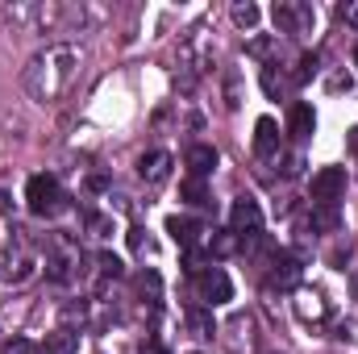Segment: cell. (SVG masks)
<instances>
[{
	"mask_svg": "<svg viewBox=\"0 0 358 354\" xmlns=\"http://www.w3.org/2000/svg\"><path fill=\"white\" fill-rule=\"evenodd\" d=\"M142 354H167V351H163L159 342H146V346H142Z\"/></svg>",
	"mask_w": 358,
	"mask_h": 354,
	"instance_id": "cell-29",
	"label": "cell"
},
{
	"mask_svg": "<svg viewBox=\"0 0 358 354\" xmlns=\"http://www.w3.org/2000/svg\"><path fill=\"white\" fill-rule=\"evenodd\" d=\"M350 88H355V76H350V71H342V76L329 80V92H350Z\"/></svg>",
	"mask_w": 358,
	"mask_h": 354,
	"instance_id": "cell-26",
	"label": "cell"
},
{
	"mask_svg": "<svg viewBox=\"0 0 358 354\" xmlns=\"http://www.w3.org/2000/svg\"><path fill=\"white\" fill-rule=\"evenodd\" d=\"M167 234L176 238L183 250H192V246H196V242H200L208 229H204L200 221H192V217H171V221H167Z\"/></svg>",
	"mask_w": 358,
	"mask_h": 354,
	"instance_id": "cell-12",
	"label": "cell"
},
{
	"mask_svg": "<svg viewBox=\"0 0 358 354\" xmlns=\"http://www.w3.org/2000/svg\"><path fill=\"white\" fill-rule=\"evenodd\" d=\"M183 163H187L192 179H204L208 171H213V167H217V150H213V146H192Z\"/></svg>",
	"mask_w": 358,
	"mask_h": 354,
	"instance_id": "cell-14",
	"label": "cell"
},
{
	"mask_svg": "<svg viewBox=\"0 0 358 354\" xmlns=\"http://www.w3.org/2000/svg\"><path fill=\"white\" fill-rule=\"evenodd\" d=\"M296 283H300V263L292 255H275L267 271V288H296Z\"/></svg>",
	"mask_w": 358,
	"mask_h": 354,
	"instance_id": "cell-10",
	"label": "cell"
},
{
	"mask_svg": "<svg viewBox=\"0 0 358 354\" xmlns=\"http://www.w3.org/2000/svg\"><path fill=\"white\" fill-rule=\"evenodd\" d=\"M296 317L300 321H325L329 317V304H325V296L317 292V288H296Z\"/></svg>",
	"mask_w": 358,
	"mask_h": 354,
	"instance_id": "cell-8",
	"label": "cell"
},
{
	"mask_svg": "<svg viewBox=\"0 0 358 354\" xmlns=\"http://www.w3.org/2000/svg\"><path fill=\"white\" fill-rule=\"evenodd\" d=\"M179 196L192 204V208H200V204H208V187H204V179H183V187H179Z\"/></svg>",
	"mask_w": 358,
	"mask_h": 354,
	"instance_id": "cell-18",
	"label": "cell"
},
{
	"mask_svg": "<svg viewBox=\"0 0 358 354\" xmlns=\"http://www.w3.org/2000/svg\"><path fill=\"white\" fill-rule=\"evenodd\" d=\"M138 296H146L150 304H159V296H163V279H159L155 271H142V275H138Z\"/></svg>",
	"mask_w": 358,
	"mask_h": 354,
	"instance_id": "cell-19",
	"label": "cell"
},
{
	"mask_svg": "<svg viewBox=\"0 0 358 354\" xmlns=\"http://www.w3.org/2000/svg\"><path fill=\"white\" fill-rule=\"evenodd\" d=\"M255 155L259 159H275L279 155V125L271 117H259V125H255Z\"/></svg>",
	"mask_w": 358,
	"mask_h": 354,
	"instance_id": "cell-11",
	"label": "cell"
},
{
	"mask_svg": "<svg viewBox=\"0 0 358 354\" xmlns=\"http://www.w3.org/2000/svg\"><path fill=\"white\" fill-rule=\"evenodd\" d=\"M346 142H350V150H355V155H358V125H355V129H350V138H346Z\"/></svg>",
	"mask_w": 358,
	"mask_h": 354,
	"instance_id": "cell-30",
	"label": "cell"
},
{
	"mask_svg": "<svg viewBox=\"0 0 358 354\" xmlns=\"http://www.w3.org/2000/svg\"><path fill=\"white\" fill-rule=\"evenodd\" d=\"M196 296H200V304L221 309V304L234 300V283H229V275H225L221 267H204V271L196 275Z\"/></svg>",
	"mask_w": 358,
	"mask_h": 354,
	"instance_id": "cell-4",
	"label": "cell"
},
{
	"mask_svg": "<svg viewBox=\"0 0 358 354\" xmlns=\"http://www.w3.org/2000/svg\"><path fill=\"white\" fill-rule=\"evenodd\" d=\"M338 221H342V217H338L334 204H317V208H313V229H325V234H329V229H338Z\"/></svg>",
	"mask_w": 358,
	"mask_h": 354,
	"instance_id": "cell-20",
	"label": "cell"
},
{
	"mask_svg": "<svg viewBox=\"0 0 358 354\" xmlns=\"http://www.w3.org/2000/svg\"><path fill=\"white\" fill-rule=\"evenodd\" d=\"M313 76H317V55H300V63H296L292 80H296V84H308Z\"/></svg>",
	"mask_w": 358,
	"mask_h": 354,
	"instance_id": "cell-22",
	"label": "cell"
},
{
	"mask_svg": "<svg viewBox=\"0 0 358 354\" xmlns=\"http://www.w3.org/2000/svg\"><path fill=\"white\" fill-rule=\"evenodd\" d=\"M88 229L96 234V238H108V229H113V225H108L104 217H88Z\"/></svg>",
	"mask_w": 358,
	"mask_h": 354,
	"instance_id": "cell-28",
	"label": "cell"
},
{
	"mask_svg": "<svg viewBox=\"0 0 358 354\" xmlns=\"http://www.w3.org/2000/svg\"><path fill=\"white\" fill-rule=\"evenodd\" d=\"M4 354H42L29 338H13V342H4Z\"/></svg>",
	"mask_w": 358,
	"mask_h": 354,
	"instance_id": "cell-25",
	"label": "cell"
},
{
	"mask_svg": "<svg viewBox=\"0 0 358 354\" xmlns=\"http://www.w3.org/2000/svg\"><path fill=\"white\" fill-rule=\"evenodd\" d=\"M263 92H267L271 100H279V96H283V76L275 71V63H271V67H263Z\"/></svg>",
	"mask_w": 358,
	"mask_h": 354,
	"instance_id": "cell-21",
	"label": "cell"
},
{
	"mask_svg": "<svg viewBox=\"0 0 358 354\" xmlns=\"http://www.w3.org/2000/svg\"><path fill=\"white\" fill-rule=\"evenodd\" d=\"M229 17H234V25H238V29H255L263 13H259V4H250V0H238V4L229 8Z\"/></svg>",
	"mask_w": 358,
	"mask_h": 354,
	"instance_id": "cell-17",
	"label": "cell"
},
{
	"mask_svg": "<svg viewBox=\"0 0 358 354\" xmlns=\"http://www.w3.org/2000/svg\"><path fill=\"white\" fill-rule=\"evenodd\" d=\"M271 17H275L279 34H304L313 25V8L308 4H292V0H275L271 4Z\"/></svg>",
	"mask_w": 358,
	"mask_h": 354,
	"instance_id": "cell-7",
	"label": "cell"
},
{
	"mask_svg": "<svg viewBox=\"0 0 358 354\" xmlns=\"http://www.w3.org/2000/svg\"><path fill=\"white\" fill-rule=\"evenodd\" d=\"M96 263H100V275H113V279H117V275H121V271H125V263H121V259H117V255H100V259H96Z\"/></svg>",
	"mask_w": 358,
	"mask_h": 354,
	"instance_id": "cell-24",
	"label": "cell"
},
{
	"mask_svg": "<svg viewBox=\"0 0 358 354\" xmlns=\"http://www.w3.org/2000/svg\"><path fill=\"white\" fill-rule=\"evenodd\" d=\"M229 229H234L238 238H259V234H263V208H259V200L238 196L234 208H229Z\"/></svg>",
	"mask_w": 358,
	"mask_h": 354,
	"instance_id": "cell-5",
	"label": "cell"
},
{
	"mask_svg": "<svg viewBox=\"0 0 358 354\" xmlns=\"http://www.w3.org/2000/svg\"><path fill=\"white\" fill-rule=\"evenodd\" d=\"M242 250V238L234 234V229H217L213 238H208V255L213 259H229V255H238Z\"/></svg>",
	"mask_w": 358,
	"mask_h": 354,
	"instance_id": "cell-15",
	"label": "cell"
},
{
	"mask_svg": "<svg viewBox=\"0 0 358 354\" xmlns=\"http://www.w3.org/2000/svg\"><path fill=\"white\" fill-rule=\"evenodd\" d=\"M313 129H317V113H313V104H292V117H287V134H292L296 142H304Z\"/></svg>",
	"mask_w": 358,
	"mask_h": 354,
	"instance_id": "cell-13",
	"label": "cell"
},
{
	"mask_svg": "<svg viewBox=\"0 0 358 354\" xmlns=\"http://www.w3.org/2000/svg\"><path fill=\"white\" fill-rule=\"evenodd\" d=\"M34 275V255L21 246V234L13 229L4 242H0V279L4 283H21Z\"/></svg>",
	"mask_w": 358,
	"mask_h": 354,
	"instance_id": "cell-3",
	"label": "cell"
},
{
	"mask_svg": "<svg viewBox=\"0 0 358 354\" xmlns=\"http://www.w3.org/2000/svg\"><path fill=\"white\" fill-rule=\"evenodd\" d=\"M187 325L196 330V338H213V334H217V330H213V321H208L204 313H187Z\"/></svg>",
	"mask_w": 358,
	"mask_h": 354,
	"instance_id": "cell-23",
	"label": "cell"
},
{
	"mask_svg": "<svg viewBox=\"0 0 358 354\" xmlns=\"http://www.w3.org/2000/svg\"><path fill=\"white\" fill-rule=\"evenodd\" d=\"M25 204H29L34 217H55V213H63V187H59V179L55 176H34L25 183Z\"/></svg>",
	"mask_w": 358,
	"mask_h": 354,
	"instance_id": "cell-2",
	"label": "cell"
},
{
	"mask_svg": "<svg viewBox=\"0 0 358 354\" xmlns=\"http://www.w3.org/2000/svg\"><path fill=\"white\" fill-rule=\"evenodd\" d=\"M300 167H304V159H300V155H287V159H283V176H287V179L300 176Z\"/></svg>",
	"mask_w": 358,
	"mask_h": 354,
	"instance_id": "cell-27",
	"label": "cell"
},
{
	"mask_svg": "<svg viewBox=\"0 0 358 354\" xmlns=\"http://www.w3.org/2000/svg\"><path fill=\"white\" fill-rule=\"evenodd\" d=\"M76 76H80V50L76 46H46L25 63L21 84L38 104H55L71 92Z\"/></svg>",
	"mask_w": 358,
	"mask_h": 354,
	"instance_id": "cell-1",
	"label": "cell"
},
{
	"mask_svg": "<svg viewBox=\"0 0 358 354\" xmlns=\"http://www.w3.org/2000/svg\"><path fill=\"white\" fill-rule=\"evenodd\" d=\"M42 354H80V334H76V330H55V334H46V351Z\"/></svg>",
	"mask_w": 358,
	"mask_h": 354,
	"instance_id": "cell-16",
	"label": "cell"
},
{
	"mask_svg": "<svg viewBox=\"0 0 358 354\" xmlns=\"http://www.w3.org/2000/svg\"><path fill=\"white\" fill-rule=\"evenodd\" d=\"M8 208H13V204H8V196L0 192V213H8Z\"/></svg>",
	"mask_w": 358,
	"mask_h": 354,
	"instance_id": "cell-31",
	"label": "cell"
},
{
	"mask_svg": "<svg viewBox=\"0 0 358 354\" xmlns=\"http://www.w3.org/2000/svg\"><path fill=\"white\" fill-rule=\"evenodd\" d=\"M138 176L146 179V183H163V179L171 176V155L167 150H146L138 159Z\"/></svg>",
	"mask_w": 358,
	"mask_h": 354,
	"instance_id": "cell-9",
	"label": "cell"
},
{
	"mask_svg": "<svg viewBox=\"0 0 358 354\" xmlns=\"http://www.w3.org/2000/svg\"><path fill=\"white\" fill-rule=\"evenodd\" d=\"M355 59H358V50H355Z\"/></svg>",
	"mask_w": 358,
	"mask_h": 354,
	"instance_id": "cell-32",
	"label": "cell"
},
{
	"mask_svg": "<svg viewBox=\"0 0 358 354\" xmlns=\"http://www.w3.org/2000/svg\"><path fill=\"white\" fill-rule=\"evenodd\" d=\"M308 192H313V204H338V196L346 192V167H321Z\"/></svg>",
	"mask_w": 358,
	"mask_h": 354,
	"instance_id": "cell-6",
	"label": "cell"
}]
</instances>
